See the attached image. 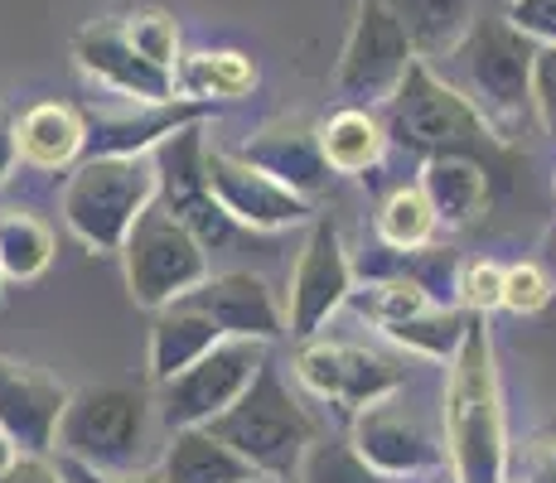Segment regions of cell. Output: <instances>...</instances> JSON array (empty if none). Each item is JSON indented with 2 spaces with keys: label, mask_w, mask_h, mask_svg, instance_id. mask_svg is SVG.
<instances>
[{
  "label": "cell",
  "mask_w": 556,
  "mask_h": 483,
  "mask_svg": "<svg viewBox=\"0 0 556 483\" xmlns=\"http://www.w3.org/2000/svg\"><path fill=\"white\" fill-rule=\"evenodd\" d=\"M53 262V232L20 208H0V271L10 281H35Z\"/></svg>",
  "instance_id": "cell-27"
},
{
  "label": "cell",
  "mask_w": 556,
  "mask_h": 483,
  "mask_svg": "<svg viewBox=\"0 0 556 483\" xmlns=\"http://www.w3.org/2000/svg\"><path fill=\"white\" fill-rule=\"evenodd\" d=\"M208 431L228 449H238L262 479H276V483L301 474L305 449L319 440L309 411L291 396V386L276 378L271 363H262V372L252 378V386L218 416V421H208Z\"/></svg>",
  "instance_id": "cell-4"
},
{
  "label": "cell",
  "mask_w": 556,
  "mask_h": 483,
  "mask_svg": "<svg viewBox=\"0 0 556 483\" xmlns=\"http://www.w3.org/2000/svg\"><path fill=\"white\" fill-rule=\"evenodd\" d=\"M208 116V102H165L151 106L146 116H126V122H112V116H98L88 126V150L92 155H155L160 141H169L185 126H199Z\"/></svg>",
  "instance_id": "cell-19"
},
{
  "label": "cell",
  "mask_w": 556,
  "mask_h": 483,
  "mask_svg": "<svg viewBox=\"0 0 556 483\" xmlns=\"http://www.w3.org/2000/svg\"><path fill=\"white\" fill-rule=\"evenodd\" d=\"M122 25H126V39L136 45L141 59H151L155 68H165V73H179V25L165 15V10H136V15H126Z\"/></svg>",
  "instance_id": "cell-31"
},
{
  "label": "cell",
  "mask_w": 556,
  "mask_h": 483,
  "mask_svg": "<svg viewBox=\"0 0 556 483\" xmlns=\"http://www.w3.org/2000/svg\"><path fill=\"white\" fill-rule=\"evenodd\" d=\"M151 440V396L141 386H83L59 421V455L106 474H136Z\"/></svg>",
  "instance_id": "cell-6"
},
{
  "label": "cell",
  "mask_w": 556,
  "mask_h": 483,
  "mask_svg": "<svg viewBox=\"0 0 556 483\" xmlns=\"http://www.w3.org/2000/svg\"><path fill=\"white\" fill-rule=\"evenodd\" d=\"M0 281H5V271H0Z\"/></svg>",
  "instance_id": "cell-44"
},
{
  "label": "cell",
  "mask_w": 556,
  "mask_h": 483,
  "mask_svg": "<svg viewBox=\"0 0 556 483\" xmlns=\"http://www.w3.org/2000/svg\"><path fill=\"white\" fill-rule=\"evenodd\" d=\"M15 141H20V155H25L29 165L63 169L68 160H78L83 145H88V126H83V116L73 112V106L39 102L15 122Z\"/></svg>",
  "instance_id": "cell-23"
},
{
  "label": "cell",
  "mask_w": 556,
  "mask_h": 483,
  "mask_svg": "<svg viewBox=\"0 0 556 483\" xmlns=\"http://www.w3.org/2000/svg\"><path fill=\"white\" fill-rule=\"evenodd\" d=\"M295 372L315 396L339 402L344 411H368V406L388 402L402 386V368L354 343H315L309 339L295 358Z\"/></svg>",
  "instance_id": "cell-13"
},
{
  "label": "cell",
  "mask_w": 556,
  "mask_h": 483,
  "mask_svg": "<svg viewBox=\"0 0 556 483\" xmlns=\"http://www.w3.org/2000/svg\"><path fill=\"white\" fill-rule=\"evenodd\" d=\"M435 228H441V218H435V208L426 203L421 189L388 193L378 208V238L388 252H421V246H431Z\"/></svg>",
  "instance_id": "cell-28"
},
{
  "label": "cell",
  "mask_w": 556,
  "mask_h": 483,
  "mask_svg": "<svg viewBox=\"0 0 556 483\" xmlns=\"http://www.w3.org/2000/svg\"><path fill=\"white\" fill-rule=\"evenodd\" d=\"M20 160V141H15V122H10L5 112H0V185H5V175L15 169Z\"/></svg>",
  "instance_id": "cell-39"
},
{
  "label": "cell",
  "mask_w": 556,
  "mask_h": 483,
  "mask_svg": "<svg viewBox=\"0 0 556 483\" xmlns=\"http://www.w3.org/2000/svg\"><path fill=\"white\" fill-rule=\"evenodd\" d=\"M354 449L378 474H421V469L441 465V445L421 431V421L382 402L358 411Z\"/></svg>",
  "instance_id": "cell-18"
},
{
  "label": "cell",
  "mask_w": 556,
  "mask_h": 483,
  "mask_svg": "<svg viewBox=\"0 0 556 483\" xmlns=\"http://www.w3.org/2000/svg\"><path fill=\"white\" fill-rule=\"evenodd\" d=\"M266 363V343L256 339H223L213 353H203L189 372L160 386V416L169 431L208 425L252 386V378Z\"/></svg>",
  "instance_id": "cell-8"
},
{
  "label": "cell",
  "mask_w": 556,
  "mask_h": 483,
  "mask_svg": "<svg viewBox=\"0 0 556 483\" xmlns=\"http://www.w3.org/2000/svg\"><path fill=\"white\" fill-rule=\"evenodd\" d=\"M301 483H378V469L358 455L354 445L339 440H315L301 459Z\"/></svg>",
  "instance_id": "cell-30"
},
{
  "label": "cell",
  "mask_w": 556,
  "mask_h": 483,
  "mask_svg": "<svg viewBox=\"0 0 556 483\" xmlns=\"http://www.w3.org/2000/svg\"><path fill=\"white\" fill-rule=\"evenodd\" d=\"M0 483H68L59 474V465H49L45 455H20L15 465L0 474Z\"/></svg>",
  "instance_id": "cell-36"
},
{
  "label": "cell",
  "mask_w": 556,
  "mask_h": 483,
  "mask_svg": "<svg viewBox=\"0 0 556 483\" xmlns=\"http://www.w3.org/2000/svg\"><path fill=\"white\" fill-rule=\"evenodd\" d=\"M445 445H451L455 483H504L508 435H504V392H498L494 339L484 319H469V334L451 358L445 382Z\"/></svg>",
  "instance_id": "cell-1"
},
{
  "label": "cell",
  "mask_w": 556,
  "mask_h": 483,
  "mask_svg": "<svg viewBox=\"0 0 556 483\" xmlns=\"http://www.w3.org/2000/svg\"><path fill=\"white\" fill-rule=\"evenodd\" d=\"M421 193L445 228H469L489 208V165L469 155H435L421 169Z\"/></svg>",
  "instance_id": "cell-22"
},
{
  "label": "cell",
  "mask_w": 556,
  "mask_h": 483,
  "mask_svg": "<svg viewBox=\"0 0 556 483\" xmlns=\"http://www.w3.org/2000/svg\"><path fill=\"white\" fill-rule=\"evenodd\" d=\"M354 305L363 315L372 319V325H397V319H416L426 315V309H435V300L426 295L416 281H406V276H382V281H372L368 290H354Z\"/></svg>",
  "instance_id": "cell-29"
},
{
  "label": "cell",
  "mask_w": 556,
  "mask_h": 483,
  "mask_svg": "<svg viewBox=\"0 0 556 483\" xmlns=\"http://www.w3.org/2000/svg\"><path fill=\"white\" fill-rule=\"evenodd\" d=\"M256 483H276V479H256Z\"/></svg>",
  "instance_id": "cell-43"
},
{
  "label": "cell",
  "mask_w": 556,
  "mask_h": 483,
  "mask_svg": "<svg viewBox=\"0 0 556 483\" xmlns=\"http://www.w3.org/2000/svg\"><path fill=\"white\" fill-rule=\"evenodd\" d=\"M68 402L73 392L59 378L29 368V363L0 358V435L20 455H49Z\"/></svg>",
  "instance_id": "cell-14"
},
{
  "label": "cell",
  "mask_w": 556,
  "mask_h": 483,
  "mask_svg": "<svg viewBox=\"0 0 556 483\" xmlns=\"http://www.w3.org/2000/svg\"><path fill=\"white\" fill-rule=\"evenodd\" d=\"M160 199L151 155H88L63 189V218L92 252H122L141 213Z\"/></svg>",
  "instance_id": "cell-5"
},
{
  "label": "cell",
  "mask_w": 556,
  "mask_h": 483,
  "mask_svg": "<svg viewBox=\"0 0 556 483\" xmlns=\"http://www.w3.org/2000/svg\"><path fill=\"white\" fill-rule=\"evenodd\" d=\"M126 262V285L131 300L146 309H165L175 300H185L194 285L208 281V252L185 223H175L160 203L141 213V223L131 228V238L122 246Z\"/></svg>",
  "instance_id": "cell-7"
},
{
  "label": "cell",
  "mask_w": 556,
  "mask_h": 483,
  "mask_svg": "<svg viewBox=\"0 0 556 483\" xmlns=\"http://www.w3.org/2000/svg\"><path fill=\"white\" fill-rule=\"evenodd\" d=\"M175 82L189 92V102H238L256 88V63L238 49L194 53L189 63H179Z\"/></svg>",
  "instance_id": "cell-25"
},
{
  "label": "cell",
  "mask_w": 556,
  "mask_h": 483,
  "mask_svg": "<svg viewBox=\"0 0 556 483\" xmlns=\"http://www.w3.org/2000/svg\"><path fill=\"white\" fill-rule=\"evenodd\" d=\"M532 112L556 136V45H538L532 59Z\"/></svg>",
  "instance_id": "cell-34"
},
{
  "label": "cell",
  "mask_w": 556,
  "mask_h": 483,
  "mask_svg": "<svg viewBox=\"0 0 556 483\" xmlns=\"http://www.w3.org/2000/svg\"><path fill=\"white\" fill-rule=\"evenodd\" d=\"M528 483H556V440H538L528 455Z\"/></svg>",
  "instance_id": "cell-38"
},
{
  "label": "cell",
  "mask_w": 556,
  "mask_h": 483,
  "mask_svg": "<svg viewBox=\"0 0 556 483\" xmlns=\"http://www.w3.org/2000/svg\"><path fill=\"white\" fill-rule=\"evenodd\" d=\"M203 136L199 126H185L169 141L155 145V175H160V208L175 223H185L189 232L203 242V252H223L232 238H238V223L223 213L218 193L208 185V169H203Z\"/></svg>",
  "instance_id": "cell-9"
},
{
  "label": "cell",
  "mask_w": 556,
  "mask_h": 483,
  "mask_svg": "<svg viewBox=\"0 0 556 483\" xmlns=\"http://www.w3.org/2000/svg\"><path fill=\"white\" fill-rule=\"evenodd\" d=\"M542 266H547V276L556 281V223L547 228V238H542Z\"/></svg>",
  "instance_id": "cell-40"
},
{
  "label": "cell",
  "mask_w": 556,
  "mask_h": 483,
  "mask_svg": "<svg viewBox=\"0 0 556 483\" xmlns=\"http://www.w3.org/2000/svg\"><path fill=\"white\" fill-rule=\"evenodd\" d=\"M179 305L199 309L208 315L213 325L223 329V339H256V343H271L286 334V315L276 305L271 285L252 271H223L208 276L203 285L189 290Z\"/></svg>",
  "instance_id": "cell-16"
},
{
  "label": "cell",
  "mask_w": 556,
  "mask_h": 483,
  "mask_svg": "<svg viewBox=\"0 0 556 483\" xmlns=\"http://www.w3.org/2000/svg\"><path fill=\"white\" fill-rule=\"evenodd\" d=\"M552 295H556V281L542 262H518L504 271V309H513V315H538Z\"/></svg>",
  "instance_id": "cell-32"
},
{
  "label": "cell",
  "mask_w": 556,
  "mask_h": 483,
  "mask_svg": "<svg viewBox=\"0 0 556 483\" xmlns=\"http://www.w3.org/2000/svg\"><path fill=\"white\" fill-rule=\"evenodd\" d=\"M504 483H528V479H504Z\"/></svg>",
  "instance_id": "cell-42"
},
{
  "label": "cell",
  "mask_w": 556,
  "mask_h": 483,
  "mask_svg": "<svg viewBox=\"0 0 556 483\" xmlns=\"http://www.w3.org/2000/svg\"><path fill=\"white\" fill-rule=\"evenodd\" d=\"M73 53H78V63L92 73V78L106 82L112 92L131 97V102H146V106L185 102V97H175L179 92L175 73H165V68H155L151 59H141L136 45L126 39L122 20H98V25L78 29Z\"/></svg>",
  "instance_id": "cell-15"
},
{
  "label": "cell",
  "mask_w": 556,
  "mask_h": 483,
  "mask_svg": "<svg viewBox=\"0 0 556 483\" xmlns=\"http://www.w3.org/2000/svg\"><path fill=\"white\" fill-rule=\"evenodd\" d=\"M349 295H354V262H349L339 228L329 218H319L315 228H309V242H305L301 262H295V276H291L286 334L309 343Z\"/></svg>",
  "instance_id": "cell-11"
},
{
  "label": "cell",
  "mask_w": 556,
  "mask_h": 483,
  "mask_svg": "<svg viewBox=\"0 0 556 483\" xmlns=\"http://www.w3.org/2000/svg\"><path fill=\"white\" fill-rule=\"evenodd\" d=\"M412 63H416V45L397 10L388 0H358L354 29H349L344 59H339V92L354 97V102L392 97Z\"/></svg>",
  "instance_id": "cell-10"
},
{
  "label": "cell",
  "mask_w": 556,
  "mask_h": 483,
  "mask_svg": "<svg viewBox=\"0 0 556 483\" xmlns=\"http://www.w3.org/2000/svg\"><path fill=\"white\" fill-rule=\"evenodd\" d=\"M469 319L475 315H459V309H426V315L416 319H397V325H382V334H388L397 348L406 353H421V358L431 363H451L459 353V343L469 334Z\"/></svg>",
  "instance_id": "cell-26"
},
{
  "label": "cell",
  "mask_w": 556,
  "mask_h": 483,
  "mask_svg": "<svg viewBox=\"0 0 556 483\" xmlns=\"http://www.w3.org/2000/svg\"><path fill=\"white\" fill-rule=\"evenodd\" d=\"M15 459H20V455H15V445H10V440L0 435V474H5V469L15 465Z\"/></svg>",
  "instance_id": "cell-41"
},
{
  "label": "cell",
  "mask_w": 556,
  "mask_h": 483,
  "mask_svg": "<svg viewBox=\"0 0 556 483\" xmlns=\"http://www.w3.org/2000/svg\"><path fill=\"white\" fill-rule=\"evenodd\" d=\"M382 126H388V141H397L402 150H416V155H426V160L469 155V160H479V165H489V160L504 150L494 126L421 59L406 68L397 92L388 97Z\"/></svg>",
  "instance_id": "cell-3"
},
{
  "label": "cell",
  "mask_w": 556,
  "mask_h": 483,
  "mask_svg": "<svg viewBox=\"0 0 556 483\" xmlns=\"http://www.w3.org/2000/svg\"><path fill=\"white\" fill-rule=\"evenodd\" d=\"M504 271H508V266H498V262H469V266H459L455 290H459V300H465L469 315H489V309L504 305Z\"/></svg>",
  "instance_id": "cell-33"
},
{
  "label": "cell",
  "mask_w": 556,
  "mask_h": 483,
  "mask_svg": "<svg viewBox=\"0 0 556 483\" xmlns=\"http://www.w3.org/2000/svg\"><path fill=\"white\" fill-rule=\"evenodd\" d=\"M160 479L165 483H256L262 474L228 449L208 425H189V431H175L165 459H160Z\"/></svg>",
  "instance_id": "cell-20"
},
{
  "label": "cell",
  "mask_w": 556,
  "mask_h": 483,
  "mask_svg": "<svg viewBox=\"0 0 556 483\" xmlns=\"http://www.w3.org/2000/svg\"><path fill=\"white\" fill-rule=\"evenodd\" d=\"M508 25L532 45H556V0H513Z\"/></svg>",
  "instance_id": "cell-35"
},
{
  "label": "cell",
  "mask_w": 556,
  "mask_h": 483,
  "mask_svg": "<svg viewBox=\"0 0 556 483\" xmlns=\"http://www.w3.org/2000/svg\"><path fill=\"white\" fill-rule=\"evenodd\" d=\"M203 169H208V185L218 193L223 213H228L238 228L252 232H276V228H295V223H309L315 203L301 199L295 189L276 185L271 175L252 169L242 155H228V150H203Z\"/></svg>",
  "instance_id": "cell-12"
},
{
  "label": "cell",
  "mask_w": 556,
  "mask_h": 483,
  "mask_svg": "<svg viewBox=\"0 0 556 483\" xmlns=\"http://www.w3.org/2000/svg\"><path fill=\"white\" fill-rule=\"evenodd\" d=\"M319 145H325V160L334 175H368L388 150V126L363 106H344L319 126Z\"/></svg>",
  "instance_id": "cell-24"
},
{
  "label": "cell",
  "mask_w": 556,
  "mask_h": 483,
  "mask_svg": "<svg viewBox=\"0 0 556 483\" xmlns=\"http://www.w3.org/2000/svg\"><path fill=\"white\" fill-rule=\"evenodd\" d=\"M252 169L271 175L276 185L295 189L301 199H315L319 189L329 185V160H325V145H319V131L305 122H271L252 136L248 145L238 150Z\"/></svg>",
  "instance_id": "cell-17"
},
{
  "label": "cell",
  "mask_w": 556,
  "mask_h": 483,
  "mask_svg": "<svg viewBox=\"0 0 556 483\" xmlns=\"http://www.w3.org/2000/svg\"><path fill=\"white\" fill-rule=\"evenodd\" d=\"M59 474L68 483H165L160 474H106V469H88V465L63 459V455H59Z\"/></svg>",
  "instance_id": "cell-37"
},
{
  "label": "cell",
  "mask_w": 556,
  "mask_h": 483,
  "mask_svg": "<svg viewBox=\"0 0 556 483\" xmlns=\"http://www.w3.org/2000/svg\"><path fill=\"white\" fill-rule=\"evenodd\" d=\"M532 59H538V45L528 35L504 20H475L465 35L455 39L451 59H445V73H451V88L494 126L498 141H513L532 106Z\"/></svg>",
  "instance_id": "cell-2"
},
{
  "label": "cell",
  "mask_w": 556,
  "mask_h": 483,
  "mask_svg": "<svg viewBox=\"0 0 556 483\" xmlns=\"http://www.w3.org/2000/svg\"><path fill=\"white\" fill-rule=\"evenodd\" d=\"M223 343V329L213 325L208 315H199V309L189 305H165L151 329V382L165 386L175 382L179 372H189L203 353H213Z\"/></svg>",
  "instance_id": "cell-21"
}]
</instances>
